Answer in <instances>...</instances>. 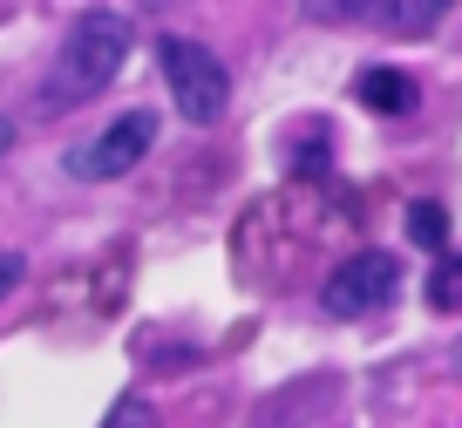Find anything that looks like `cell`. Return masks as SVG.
<instances>
[{"instance_id": "5b68a950", "label": "cell", "mask_w": 462, "mask_h": 428, "mask_svg": "<svg viewBox=\"0 0 462 428\" xmlns=\"http://www.w3.org/2000/svg\"><path fill=\"white\" fill-rule=\"evenodd\" d=\"M354 96H361V109H374V116H408L421 88H415V75H402V69H361Z\"/></svg>"}, {"instance_id": "30bf717a", "label": "cell", "mask_w": 462, "mask_h": 428, "mask_svg": "<svg viewBox=\"0 0 462 428\" xmlns=\"http://www.w3.org/2000/svg\"><path fill=\"white\" fill-rule=\"evenodd\" d=\"M14 285H21V258H14V252H0V300H7Z\"/></svg>"}, {"instance_id": "6da1fadb", "label": "cell", "mask_w": 462, "mask_h": 428, "mask_svg": "<svg viewBox=\"0 0 462 428\" xmlns=\"http://www.w3.org/2000/svg\"><path fill=\"white\" fill-rule=\"evenodd\" d=\"M123 55H130V21L123 14H82L69 28V42H61V55L48 61L42 75V116H61V109H82L88 96H102V88L116 82V69H123Z\"/></svg>"}, {"instance_id": "277c9868", "label": "cell", "mask_w": 462, "mask_h": 428, "mask_svg": "<svg viewBox=\"0 0 462 428\" xmlns=\"http://www.w3.org/2000/svg\"><path fill=\"white\" fill-rule=\"evenodd\" d=\"M150 143H157V116H150V109H130V116H116L96 143L69 150V177H82V184H109V177H123L130 163L150 157Z\"/></svg>"}, {"instance_id": "3957f363", "label": "cell", "mask_w": 462, "mask_h": 428, "mask_svg": "<svg viewBox=\"0 0 462 428\" xmlns=\"http://www.w3.org/2000/svg\"><path fill=\"white\" fill-rule=\"evenodd\" d=\"M402 293V265L388 252H354L327 285H319V306L333 320H361V313H381V306Z\"/></svg>"}, {"instance_id": "9c48e42d", "label": "cell", "mask_w": 462, "mask_h": 428, "mask_svg": "<svg viewBox=\"0 0 462 428\" xmlns=\"http://www.w3.org/2000/svg\"><path fill=\"white\" fill-rule=\"evenodd\" d=\"M408 231H415L421 245H442V211H435V204H415V218H408Z\"/></svg>"}, {"instance_id": "52a82bcc", "label": "cell", "mask_w": 462, "mask_h": 428, "mask_svg": "<svg viewBox=\"0 0 462 428\" xmlns=\"http://www.w3.org/2000/svg\"><path fill=\"white\" fill-rule=\"evenodd\" d=\"M429 306L435 313H462V252H448L442 265L429 272Z\"/></svg>"}, {"instance_id": "8992f818", "label": "cell", "mask_w": 462, "mask_h": 428, "mask_svg": "<svg viewBox=\"0 0 462 428\" xmlns=\"http://www.w3.org/2000/svg\"><path fill=\"white\" fill-rule=\"evenodd\" d=\"M346 14L374 21V28H388V34H429L448 7L442 0H381V7H346Z\"/></svg>"}, {"instance_id": "8fae6325", "label": "cell", "mask_w": 462, "mask_h": 428, "mask_svg": "<svg viewBox=\"0 0 462 428\" xmlns=\"http://www.w3.org/2000/svg\"><path fill=\"white\" fill-rule=\"evenodd\" d=\"M7 136H14V129H7V123H0V143H7Z\"/></svg>"}, {"instance_id": "7a4b0ae2", "label": "cell", "mask_w": 462, "mask_h": 428, "mask_svg": "<svg viewBox=\"0 0 462 428\" xmlns=\"http://www.w3.org/2000/svg\"><path fill=\"white\" fill-rule=\"evenodd\" d=\"M157 61H163V82H171L184 123H217V116H225L231 75H225V61H217L204 42H190V34H163V42H157Z\"/></svg>"}, {"instance_id": "ba28073f", "label": "cell", "mask_w": 462, "mask_h": 428, "mask_svg": "<svg viewBox=\"0 0 462 428\" xmlns=\"http://www.w3.org/2000/svg\"><path fill=\"white\" fill-rule=\"evenodd\" d=\"M102 428H150V401L123 395V401H116V408H109V422H102Z\"/></svg>"}]
</instances>
